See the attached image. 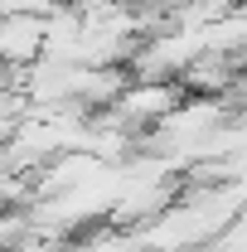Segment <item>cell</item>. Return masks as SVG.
<instances>
[{
  "mask_svg": "<svg viewBox=\"0 0 247 252\" xmlns=\"http://www.w3.org/2000/svg\"><path fill=\"white\" fill-rule=\"evenodd\" d=\"M185 78H131V88H126L112 107H117V117H122L126 126H136L141 136L151 131V126H160L180 102H185Z\"/></svg>",
  "mask_w": 247,
  "mask_h": 252,
  "instance_id": "1",
  "label": "cell"
},
{
  "mask_svg": "<svg viewBox=\"0 0 247 252\" xmlns=\"http://www.w3.org/2000/svg\"><path fill=\"white\" fill-rule=\"evenodd\" d=\"M44 39H49V15H5V30H0L5 63H20V68L39 63Z\"/></svg>",
  "mask_w": 247,
  "mask_h": 252,
  "instance_id": "2",
  "label": "cell"
},
{
  "mask_svg": "<svg viewBox=\"0 0 247 252\" xmlns=\"http://www.w3.org/2000/svg\"><path fill=\"white\" fill-rule=\"evenodd\" d=\"M63 0H0L5 15H54Z\"/></svg>",
  "mask_w": 247,
  "mask_h": 252,
  "instance_id": "3",
  "label": "cell"
}]
</instances>
